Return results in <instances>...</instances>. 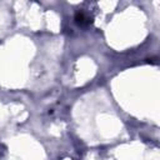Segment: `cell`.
I'll return each instance as SVG.
<instances>
[{
  "instance_id": "obj_1",
  "label": "cell",
  "mask_w": 160,
  "mask_h": 160,
  "mask_svg": "<svg viewBox=\"0 0 160 160\" xmlns=\"http://www.w3.org/2000/svg\"><path fill=\"white\" fill-rule=\"evenodd\" d=\"M75 21H76V24H79V25H89V24H91L92 22V19H91V16H89L88 14H85L84 11H78L76 14H75Z\"/></svg>"
}]
</instances>
